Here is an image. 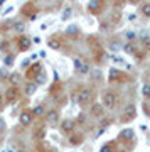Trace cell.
Segmentation results:
<instances>
[{
    "label": "cell",
    "instance_id": "obj_13",
    "mask_svg": "<svg viewBox=\"0 0 150 152\" xmlns=\"http://www.w3.org/2000/svg\"><path fill=\"white\" fill-rule=\"evenodd\" d=\"M36 90H37V86H36V83H27L25 88H24V91H25L27 96H31V95H34L36 93Z\"/></svg>",
    "mask_w": 150,
    "mask_h": 152
},
{
    "label": "cell",
    "instance_id": "obj_34",
    "mask_svg": "<svg viewBox=\"0 0 150 152\" xmlns=\"http://www.w3.org/2000/svg\"><path fill=\"white\" fill-rule=\"evenodd\" d=\"M145 46H147V49H149V53H150V39L147 41V42H145Z\"/></svg>",
    "mask_w": 150,
    "mask_h": 152
},
{
    "label": "cell",
    "instance_id": "obj_28",
    "mask_svg": "<svg viewBox=\"0 0 150 152\" xmlns=\"http://www.w3.org/2000/svg\"><path fill=\"white\" fill-rule=\"evenodd\" d=\"M49 48H51V49H59V48H61V44H59L58 41L51 39V41H49Z\"/></svg>",
    "mask_w": 150,
    "mask_h": 152
},
{
    "label": "cell",
    "instance_id": "obj_32",
    "mask_svg": "<svg viewBox=\"0 0 150 152\" xmlns=\"http://www.w3.org/2000/svg\"><path fill=\"white\" fill-rule=\"evenodd\" d=\"M0 76H2V78L7 76V68H0Z\"/></svg>",
    "mask_w": 150,
    "mask_h": 152
},
{
    "label": "cell",
    "instance_id": "obj_27",
    "mask_svg": "<svg viewBox=\"0 0 150 152\" xmlns=\"http://www.w3.org/2000/svg\"><path fill=\"white\" fill-rule=\"evenodd\" d=\"M111 61H113V63H117V64H125L123 58H120V56H117V54L111 56Z\"/></svg>",
    "mask_w": 150,
    "mask_h": 152
},
{
    "label": "cell",
    "instance_id": "obj_19",
    "mask_svg": "<svg viewBox=\"0 0 150 152\" xmlns=\"http://www.w3.org/2000/svg\"><path fill=\"white\" fill-rule=\"evenodd\" d=\"M88 9L91 12H98L101 9V4H100V2H90V4H88Z\"/></svg>",
    "mask_w": 150,
    "mask_h": 152
},
{
    "label": "cell",
    "instance_id": "obj_2",
    "mask_svg": "<svg viewBox=\"0 0 150 152\" xmlns=\"http://www.w3.org/2000/svg\"><path fill=\"white\" fill-rule=\"evenodd\" d=\"M103 105L106 107V108H113L115 105H117V95L111 91H106L103 95Z\"/></svg>",
    "mask_w": 150,
    "mask_h": 152
},
{
    "label": "cell",
    "instance_id": "obj_31",
    "mask_svg": "<svg viewBox=\"0 0 150 152\" xmlns=\"http://www.w3.org/2000/svg\"><path fill=\"white\" fill-rule=\"evenodd\" d=\"M93 78H96V80H100V78H101V71H95V73H93Z\"/></svg>",
    "mask_w": 150,
    "mask_h": 152
},
{
    "label": "cell",
    "instance_id": "obj_18",
    "mask_svg": "<svg viewBox=\"0 0 150 152\" xmlns=\"http://www.w3.org/2000/svg\"><path fill=\"white\" fill-rule=\"evenodd\" d=\"M91 113L95 115V117H101V115H103V107H101V105H93Z\"/></svg>",
    "mask_w": 150,
    "mask_h": 152
},
{
    "label": "cell",
    "instance_id": "obj_5",
    "mask_svg": "<svg viewBox=\"0 0 150 152\" xmlns=\"http://www.w3.org/2000/svg\"><path fill=\"white\" fill-rule=\"evenodd\" d=\"M58 120H59V112L58 110H51V112H47V115H46V122H47L49 125L58 124Z\"/></svg>",
    "mask_w": 150,
    "mask_h": 152
},
{
    "label": "cell",
    "instance_id": "obj_33",
    "mask_svg": "<svg viewBox=\"0 0 150 152\" xmlns=\"http://www.w3.org/2000/svg\"><path fill=\"white\" fill-rule=\"evenodd\" d=\"M14 63V59L12 58H5V64H12Z\"/></svg>",
    "mask_w": 150,
    "mask_h": 152
},
{
    "label": "cell",
    "instance_id": "obj_22",
    "mask_svg": "<svg viewBox=\"0 0 150 152\" xmlns=\"http://www.w3.org/2000/svg\"><path fill=\"white\" fill-rule=\"evenodd\" d=\"M20 78H22L20 73H14V75H10V81L14 83V85H17V83L20 81Z\"/></svg>",
    "mask_w": 150,
    "mask_h": 152
},
{
    "label": "cell",
    "instance_id": "obj_29",
    "mask_svg": "<svg viewBox=\"0 0 150 152\" xmlns=\"http://www.w3.org/2000/svg\"><path fill=\"white\" fill-rule=\"evenodd\" d=\"M100 152H111V144H106V145H103Z\"/></svg>",
    "mask_w": 150,
    "mask_h": 152
},
{
    "label": "cell",
    "instance_id": "obj_9",
    "mask_svg": "<svg viewBox=\"0 0 150 152\" xmlns=\"http://www.w3.org/2000/svg\"><path fill=\"white\" fill-rule=\"evenodd\" d=\"M120 78H122V73H120L117 68H111L110 73H108V80H110V81H117V80H120Z\"/></svg>",
    "mask_w": 150,
    "mask_h": 152
},
{
    "label": "cell",
    "instance_id": "obj_16",
    "mask_svg": "<svg viewBox=\"0 0 150 152\" xmlns=\"http://www.w3.org/2000/svg\"><path fill=\"white\" fill-rule=\"evenodd\" d=\"M123 51L125 53H128V54H137V49H135L133 42H127L123 46Z\"/></svg>",
    "mask_w": 150,
    "mask_h": 152
},
{
    "label": "cell",
    "instance_id": "obj_12",
    "mask_svg": "<svg viewBox=\"0 0 150 152\" xmlns=\"http://www.w3.org/2000/svg\"><path fill=\"white\" fill-rule=\"evenodd\" d=\"M133 135H135V132L132 130V129H125V130H122V134H120V137L125 139V140H132Z\"/></svg>",
    "mask_w": 150,
    "mask_h": 152
},
{
    "label": "cell",
    "instance_id": "obj_10",
    "mask_svg": "<svg viewBox=\"0 0 150 152\" xmlns=\"http://www.w3.org/2000/svg\"><path fill=\"white\" fill-rule=\"evenodd\" d=\"M135 105H128L127 108H125V115H123V118H127V120H130V118H133L135 117Z\"/></svg>",
    "mask_w": 150,
    "mask_h": 152
},
{
    "label": "cell",
    "instance_id": "obj_11",
    "mask_svg": "<svg viewBox=\"0 0 150 152\" xmlns=\"http://www.w3.org/2000/svg\"><path fill=\"white\" fill-rule=\"evenodd\" d=\"M12 27L15 29L17 32H24V31H25V22L24 20H14L12 22Z\"/></svg>",
    "mask_w": 150,
    "mask_h": 152
},
{
    "label": "cell",
    "instance_id": "obj_6",
    "mask_svg": "<svg viewBox=\"0 0 150 152\" xmlns=\"http://www.w3.org/2000/svg\"><path fill=\"white\" fill-rule=\"evenodd\" d=\"M76 124L73 122V120H64L63 124H61V130L64 132V134H71V132L74 130Z\"/></svg>",
    "mask_w": 150,
    "mask_h": 152
},
{
    "label": "cell",
    "instance_id": "obj_1",
    "mask_svg": "<svg viewBox=\"0 0 150 152\" xmlns=\"http://www.w3.org/2000/svg\"><path fill=\"white\" fill-rule=\"evenodd\" d=\"M93 98V93L91 90H81L79 93H78V103L81 105V107H84L86 103H90Z\"/></svg>",
    "mask_w": 150,
    "mask_h": 152
},
{
    "label": "cell",
    "instance_id": "obj_24",
    "mask_svg": "<svg viewBox=\"0 0 150 152\" xmlns=\"http://www.w3.org/2000/svg\"><path fill=\"white\" fill-rule=\"evenodd\" d=\"M79 73H83V75H86V73H90V64H86V63H81V66H79Z\"/></svg>",
    "mask_w": 150,
    "mask_h": 152
},
{
    "label": "cell",
    "instance_id": "obj_35",
    "mask_svg": "<svg viewBox=\"0 0 150 152\" xmlns=\"http://www.w3.org/2000/svg\"><path fill=\"white\" fill-rule=\"evenodd\" d=\"M52 152H58V151H52Z\"/></svg>",
    "mask_w": 150,
    "mask_h": 152
},
{
    "label": "cell",
    "instance_id": "obj_4",
    "mask_svg": "<svg viewBox=\"0 0 150 152\" xmlns=\"http://www.w3.org/2000/svg\"><path fill=\"white\" fill-rule=\"evenodd\" d=\"M42 73V66L39 64V63H36V64H32L31 68H29V71H27V78H37L39 75Z\"/></svg>",
    "mask_w": 150,
    "mask_h": 152
},
{
    "label": "cell",
    "instance_id": "obj_25",
    "mask_svg": "<svg viewBox=\"0 0 150 152\" xmlns=\"http://www.w3.org/2000/svg\"><path fill=\"white\" fill-rule=\"evenodd\" d=\"M142 95H143L145 98H150V85H143V88H142Z\"/></svg>",
    "mask_w": 150,
    "mask_h": 152
},
{
    "label": "cell",
    "instance_id": "obj_7",
    "mask_svg": "<svg viewBox=\"0 0 150 152\" xmlns=\"http://www.w3.org/2000/svg\"><path fill=\"white\" fill-rule=\"evenodd\" d=\"M5 96H7V100H9V102L17 100V98H19V88H17V86H10L9 90H7Z\"/></svg>",
    "mask_w": 150,
    "mask_h": 152
},
{
    "label": "cell",
    "instance_id": "obj_3",
    "mask_svg": "<svg viewBox=\"0 0 150 152\" xmlns=\"http://www.w3.org/2000/svg\"><path fill=\"white\" fill-rule=\"evenodd\" d=\"M34 120V115H32V110H24L20 115H19V122L22 125H31Z\"/></svg>",
    "mask_w": 150,
    "mask_h": 152
},
{
    "label": "cell",
    "instance_id": "obj_21",
    "mask_svg": "<svg viewBox=\"0 0 150 152\" xmlns=\"http://www.w3.org/2000/svg\"><path fill=\"white\" fill-rule=\"evenodd\" d=\"M142 14H143L145 17H150V2H147V4L142 5Z\"/></svg>",
    "mask_w": 150,
    "mask_h": 152
},
{
    "label": "cell",
    "instance_id": "obj_8",
    "mask_svg": "<svg viewBox=\"0 0 150 152\" xmlns=\"http://www.w3.org/2000/svg\"><path fill=\"white\" fill-rule=\"evenodd\" d=\"M31 39L29 37H25V36H20V37H19V49H20V51H27V49L31 48Z\"/></svg>",
    "mask_w": 150,
    "mask_h": 152
},
{
    "label": "cell",
    "instance_id": "obj_20",
    "mask_svg": "<svg viewBox=\"0 0 150 152\" xmlns=\"http://www.w3.org/2000/svg\"><path fill=\"white\" fill-rule=\"evenodd\" d=\"M36 86H37V85H44V83L47 81V76H46V73H41V75L37 76V78H36Z\"/></svg>",
    "mask_w": 150,
    "mask_h": 152
},
{
    "label": "cell",
    "instance_id": "obj_26",
    "mask_svg": "<svg viewBox=\"0 0 150 152\" xmlns=\"http://www.w3.org/2000/svg\"><path fill=\"white\" fill-rule=\"evenodd\" d=\"M125 37L128 39V42H132V41L137 37V34H135L133 31H127V32H125Z\"/></svg>",
    "mask_w": 150,
    "mask_h": 152
},
{
    "label": "cell",
    "instance_id": "obj_17",
    "mask_svg": "<svg viewBox=\"0 0 150 152\" xmlns=\"http://www.w3.org/2000/svg\"><path fill=\"white\" fill-rule=\"evenodd\" d=\"M78 32H79V27L74 26V24H73V26H68V29H66V34H68V36H76Z\"/></svg>",
    "mask_w": 150,
    "mask_h": 152
},
{
    "label": "cell",
    "instance_id": "obj_30",
    "mask_svg": "<svg viewBox=\"0 0 150 152\" xmlns=\"http://www.w3.org/2000/svg\"><path fill=\"white\" fill-rule=\"evenodd\" d=\"M110 49H111V51H118V49H120V44L111 42V44H110Z\"/></svg>",
    "mask_w": 150,
    "mask_h": 152
},
{
    "label": "cell",
    "instance_id": "obj_15",
    "mask_svg": "<svg viewBox=\"0 0 150 152\" xmlns=\"http://www.w3.org/2000/svg\"><path fill=\"white\" fill-rule=\"evenodd\" d=\"M81 142H83V135H79V134H74L69 137V144H73V145H79Z\"/></svg>",
    "mask_w": 150,
    "mask_h": 152
},
{
    "label": "cell",
    "instance_id": "obj_14",
    "mask_svg": "<svg viewBox=\"0 0 150 152\" xmlns=\"http://www.w3.org/2000/svg\"><path fill=\"white\" fill-rule=\"evenodd\" d=\"M32 115L34 117H42V115H46V107H44V105H37V107L32 110Z\"/></svg>",
    "mask_w": 150,
    "mask_h": 152
},
{
    "label": "cell",
    "instance_id": "obj_23",
    "mask_svg": "<svg viewBox=\"0 0 150 152\" xmlns=\"http://www.w3.org/2000/svg\"><path fill=\"white\" fill-rule=\"evenodd\" d=\"M71 14H73V9H71V7H66V9H64V12H63V20H66V19H69V17H71Z\"/></svg>",
    "mask_w": 150,
    "mask_h": 152
}]
</instances>
